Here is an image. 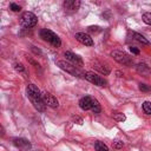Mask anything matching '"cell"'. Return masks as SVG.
Segmentation results:
<instances>
[{
	"instance_id": "d6986e66",
	"label": "cell",
	"mask_w": 151,
	"mask_h": 151,
	"mask_svg": "<svg viewBox=\"0 0 151 151\" xmlns=\"http://www.w3.org/2000/svg\"><path fill=\"white\" fill-rule=\"evenodd\" d=\"M143 111L146 114H151V103L150 101H144L143 103Z\"/></svg>"
},
{
	"instance_id": "3957f363",
	"label": "cell",
	"mask_w": 151,
	"mask_h": 151,
	"mask_svg": "<svg viewBox=\"0 0 151 151\" xmlns=\"http://www.w3.org/2000/svg\"><path fill=\"white\" fill-rule=\"evenodd\" d=\"M55 64H57L61 70L66 71L67 73H70V74H72V76H74V77L84 78V74H83V73L79 71V68H77V66H74L73 64L67 63V61H65V60H57Z\"/></svg>"
},
{
	"instance_id": "8fae6325",
	"label": "cell",
	"mask_w": 151,
	"mask_h": 151,
	"mask_svg": "<svg viewBox=\"0 0 151 151\" xmlns=\"http://www.w3.org/2000/svg\"><path fill=\"white\" fill-rule=\"evenodd\" d=\"M92 101H93V98L90 97V96H85L83 97L80 100H79V107L84 111H87V110H91V106H92Z\"/></svg>"
},
{
	"instance_id": "2e32d148",
	"label": "cell",
	"mask_w": 151,
	"mask_h": 151,
	"mask_svg": "<svg viewBox=\"0 0 151 151\" xmlns=\"http://www.w3.org/2000/svg\"><path fill=\"white\" fill-rule=\"evenodd\" d=\"M91 111L93 113H99L101 111V107H100V104L98 103L97 99L93 98V101H92V106H91Z\"/></svg>"
},
{
	"instance_id": "7c38bea8",
	"label": "cell",
	"mask_w": 151,
	"mask_h": 151,
	"mask_svg": "<svg viewBox=\"0 0 151 151\" xmlns=\"http://www.w3.org/2000/svg\"><path fill=\"white\" fill-rule=\"evenodd\" d=\"M80 7V1L79 0H66L64 1V8L71 12L77 11Z\"/></svg>"
},
{
	"instance_id": "9c48e42d",
	"label": "cell",
	"mask_w": 151,
	"mask_h": 151,
	"mask_svg": "<svg viewBox=\"0 0 151 151\" xmlns=\"http://www.w3.org/2000/svg\"><path fill=\"white\" fill-rule=\"evenodd\" d=\"M76 39L80 42V44H83V45H85V46H92L93 45V40H92V38L87 34V33H85V32H78V33H76Z\"/></svg>"
},
{
	"instance_id": "4316f807",
	"label": "cell",
	"mask_w": 151,
	"mask_h": 151,
	"mask_svg": "<svg viewBox=\"0 0 151 151\" xmlns=\"http://www.w3.org/2000/svg\"><path fill=\"white\" fill-rule=\"evenodd\" d=\"M72 119H73L74 122H78V124H83V119H81L80 117H78V116H74Z\"/></svg>"
},
{
	"instance_id": "7402d4cb",
	"label": "cell",
	"mask_w": 151,
	"mask_h": 151,
	"mask_svg": "<svg viewBox=\"0 0 151 151\" xmlns=\"http://www.w3.org/2000/svg\"><path fill=\"white\" fill-rule=\"evenodd\" d=\"M14 67H15V70H17L18 72H24V71H25V67H24V65H22V64H20V63H17Z\"/></svg>"
},
{
	"instance_id": "ac0fdd59",
	"label": "cell",
	"mask_w": 151,
	"mask_h": 151,
	"mask_svg": "<svg viewBox=\"0 0 151 151\" xmlns=\"http://www.w3.org/2000/svg\"><path fill=\"white\" fill-rule=\"evenodd\" d=\"M112 118L116 119L117 122H124L126 119L125 114L124 113H120V112H112Z\"/></svg>"
},
{
	"instance_id": "277c9868",
	"label": "cell",
	"mask_w": 151,
	"mask_h": 151,
	"mask_svg": "<svg viewBox=\"0 0 151 151\" xmlns=\"http://www.w3.org/2000/svg\"><path fill=\"white\" fill-rule=\"evenodd\" d=\"M20 22H21V25H22L24 27L31 28V27H34V26L37 25L38 18H37V15H35L34 13H32V12H25V13H22V15H21Z\"/></svg>"
},
{
	"instance_id": "ba28073f",
	"label": "cell",
	"mask_w": 151,
	"mask_h": 151,
	"mask_svg": "<svg viewBox=\"0 0 151 151\" xmlns=\"http://www.w3.org/2000/svg\"><path fill=\"white\" fill-rule=\"evenodd\" d=\"M64 55L66 57V60H68V61H70L71 64H73L74 66H83V65H84L83 59H81L79 55H77V54H74L73 52H71V51H66Z\"/></svg>"
},
{
	"instance_id": "9a60e30c",
	"label": "cell",
	"mask_w": 151,
	"mask_h": 151,
	"mask_svg": "<svg viewBox=\"0 0 151 151\" xmlns=\"http://www.w3.org/2000/svg\"><path fill=\"white\" fill-rule=\"evenodd\" d=\"M93 67L97 70V71H99L100 73H103L104 76H107V74H110V68H107L106 66H104V65H101V64H94L93 65Z\"/></svg>"
},
{
	"instance_id": "484cf974",
	"label": "cell",
	"mask_w": 151,
	"mask_h": 151,
	"mask_svg": "<svg viewBox=\"0 0 151 151\" xmlns=\"http://www.w3.org/2000/svg\"><path fill=\"white\" fill-rule=\"evenodd\" d=\"M88 31L90 32H99L100 29H99L98 26H91V27H88Z\"/></svg>"
},
{
	"instance_id": "7a4b0ae2",
	"label": "cell",
	"mask_w": 151,
	"mask_h": 151,
	"mask_svg": "<svg viewBox=\"0 0 151 151\" xmlns=\"http://www.w3.org/2000/svg\"><path fill=\"white\" fill-rule=\"evenodd\" d=\"M40 37L42 38V40L47 41L48 44H51L53 47H60L61 45V40L60 38L51 29H47V28H44L40 31Z\"/></svg>"
},
{
	"instance_id": "d4e9b609",
	"label": "cell",
	"mask_w": 151,
	"mask_h": 151,
	"mask_svg": "<svg viewBox=\"0 0 151 151\" xmlns=\"http://www.w3.org/2000/svg\"><path fill=\"white\" fill-rule=\"evenodd\" d=\"M129 50H130L131 53H133V54H139V50H138L137 47H134V46H130Z\"/></svg>"
},
{
	"instance_id": "52a82bcc",
	"label": "cell",
	"mask_w": 151,
	"mask_h": 151,
	"mask_svg": "<svg viewBox=\"0 0 151 151\" xmlns=\"http://www.w3.org/2000/svg\"><path fill=\"white\" fill-rule=\"evenodd\" d=\"M41 98H42V100H44L46 106H50L52 109H57L59 106L58 99L54 96H52L51 93H48V92H42L41 93Z\"/></svg>"
},
{
	"instance_id": "44dd1931",
	"label": "cell",
	"mask_w": 151,
	"mask_h": 151,
	"mask_svg": "<svg viewBox=\"0 0 151 151\" xmlns=\"http://www.w3.org/2000/svg\"><path fill=\"white\" fill-rule=\"evenodd\" d=\"M9 9L13 11V12H19V11L21 9V7H20L19 5H17V4H11V5H9Z\"/></svg>"
},
{
	"instance_id": "4fadbf2b",
	"label": "cell",
	"mask_w": 151,
	"mask_h": 151,
	"mask_svg": "<svg viewBox=\"0 0 151 151\" xmlns=\"http://www.w3.org/2000/svg\"><path fill=\"white\" fill-rule=\"evenodd\" d=\"M136 70H137V72H138L139 74H143V76H147V74L151 73V68H150L146 64H144V63H139V64H137Z\"/></svg>"
},
{
	"instance_id": "e0dca14e",
	"label": "cell",
	"mask_w": 151,
	"mask_h": 151,
	"mask_svg": "<svg viewBox=\"0 0 151 151\" xmlns=\"http://www.w3.org/2000/svg\"><path fill=\"white\" fill-rule=\"evenodd\" d=\"M94 150L96 151H109V147L103 142H96L94 143Z\"/></svg>"
},
{
	"instance_id": "5b68a950",
	"label": "cell",
	"mask_w": 151,
	"mask_h": 151,
	"mask_svg": "<svg viewBox=\"0 0 151 151\" xmlns=\"http://www.w3.org/2000/svg\"><path fill=\"white\" fill-rule=\"evenodd\" d=\"M111 57L116 61H118L119 64H123V65H126V66H131L132 63H133L132 58L130 55H127L126 53L122 52V51H112L111 52Z\"/></svg>"
},
{
	"instance_id": "8992f818",
	"label": "cell",
	"mask_w": 151,
	"mask_h": 151,
	"mask_svg": "<svg viewBox=\"0 0 151 151\" xmlns=\"http://www.w3.org/2000/svg\"><path fill=\"white\" fill-rule=\"evenodd\" d=\"M84 78L86 80H88L90 83L97 85V86H106V84H107V81L104 78H101L100 76H98L94 72H90V71L88 72H85L84 73Z\"/></svg>"
},
{
	"instance_id": "603a6c76",
	"label": "cell",
	"mask_w": 151,
	"mask_h": 151,
	"mask_svg": "<svg viewBox=\"0 0 151 151\" xmlns=\"http://www.w3.org/2000/svg\"><path fill=\"white\" fill-rule=\"evenodd\" d=\"M113 147H114V149H122V147H123V142H120V140H114V142H113Z\"/></svg>"
},
{
	"instance_id": "5bb4252c",
	"label": "cell",
	"mask_w": 151,
	"mask_h": 151,
	"mask_svg": "<svg viewBox=\"0 0 151 151\" xmlns=\"http://www.w3.org/2000/svg\"><path fill=\"white\" fill-rule=\"evenodd\" d=\"M132 37H133L134 40H137V41L140 42V44H144V45H149V44H150L149 40H147L145 37H143L142 34H139V33H137V32H132Z\"/></svg>"
},
{
	"instance_id": "30bf717a",
	"label": "cell",
	"mask_w": 151,
	"mask_h": 151,
	"mask_svg": "<svg viewBox=\"0 0 151 151\" xmlns=\"http://www.w3.org/2000/svg\"><path fill=\"white\" fill-rule=\"evenodd\" d=\"M13 144H14L17 147L21 149L22 151H28V150L31 149L29 142H28L27 139H25V138H14V139H13Z\"/></svg>"
},
{
	"instance_id": "cb8c5ba5",
	"label": "cell",
	"mask_w": 151,
	"mask_h": 151,
	"mask_svg": "<svg viewBox=\"0 0 151 151\" xmlns=\"http://www.w3.org/2000/svg\"><path fill=\"white\" fill-rule=\"evenodd\" d=\"M139 90L143 91V92H147L150 90V87L146 85V84H139Z\"/></svg>"
},
{
	"instance_id": "6da1fadb",
	"label": "cell",
	"mask_w": 151,
	"mask_h": 151,
	"mask_svg": "<svg viewBox=\"0 0 151 151\" xmlns=\"http://www.w3.org/2000/svg\"><path fill=\"white\" fill-rule=\"evenodd\" d=\"M26 93H27V97L29 98V100L32 101L33 106L40 111V112H44L46 110V105L41 98V93H40V90L34 85V84H29L27 85L26 87Z\"/></svg>"
},
{
	"instance_id": "ffe728a7",
	"label": "cell",
	"mask_w": 151,
	"mask_h": 151,
	"mask_svg": "<svg viewBox=\"0 0 151 151\" xmlns=\"http://www.w3.org/2000/svg\"><path fill=\"white\" fill-rule=\"evenodd\" d=\"M142 19H143V21H144L145 24H147V25L151 26V13H150V12L144 13L143 17H142Z\"/></svg>"
}]
</instances>
